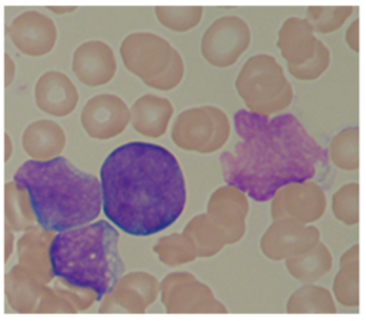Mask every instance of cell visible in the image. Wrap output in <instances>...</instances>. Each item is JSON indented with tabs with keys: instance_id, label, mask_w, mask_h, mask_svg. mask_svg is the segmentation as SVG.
I'll use <instances>...</instances> for the list:
<instances>
[{
	"instance_id": "obj_1",
	"label": "cell",
	"mask_w": 366,
	"mask_h": 321,
	"mask_svg": "<svg viewBox=\"0 0 366 321\" xmlns=\"http://www.w3.org/2000/svg\"><path fill=\"white\" fill-rule=\"evenodd\" d=\"M234 130L240 140L219 157L223 178L254 201L270 200L289 183L323 178L329 170L327 151L290 113L264 117L242 108Z\"/></svg>"
},
{
	"instance_id": "obj_2",
	"label": "cell",
	"mask_w": 366,
	"mask_h": 321,
	"mask_svg": "<svg viewBox=\"0 0 366 321\" xmlns=\"http://www.w3.org/2000/svg\"><path fill=\"white\" fill-rule=\"evenodd\" d=\"M104 215L130 235L147 237L172 225L186 204L177 158L164 147L132 141L114 148L100 167Z\"/></svg>"
},
{
	"instance_id": "obj_3",
	"label": "cell",
	"mask_w": 366,
	"mask_h": 321,
	"mask_svg": "<svg viewBox=\"0 0 366 321\" xmlns=\"http://www.w3.org/2000/svg\"><path fill=\"white\" fill-rule=\"evenodd\" d=\"M14 181L27 190L43 228L64 231L89 224L100 214V180L64 157L24 161L16 170Z\"/></svg>"
},
{
	"instance_id": "obj_4",
	"label": "cell",
	"mask_w": 366,
	"mask_h": 321,
	"mask_svg": "<svg viewBox=\"0 0 366 321\" xmlns=\"http://www.w3.org/2000/svg\"><path fill=\"white\" fill-rule=\"evenodd\" d=\"M50 261L54 277L92 288L100 298L124 271L119 253V231L104 220L54 234Z\"/></svg>"
},
{
	"instance_id": "obj_5",
	"label": "cell",
	"mask_w": 366,
	"mask_h": 321,
	"mask_svg": "<svg viewBox=\"0 0 366 321\" xmlns=\"http://www.w3.org/2000/svg\"><path fill=\"white\" fill-rule=\"evenodd\" d=\"M120 57L132 74L154 90H172L184 76L180 53L166 39L150 31L126 36L120 44Z\"/></svg>"
},
{
	"instance_id": "obj_6",
	"label": "cell",
	"mask_w": 366,
	"mask_h": 321,
	"mask_svg": "<svg viewBox=\"0 0 366 321\" xmlns=\"http://www.w3.org/2000/svg\"><path fill=\"white\" fill-rule=\"evenodd\" d=\"M234 86L247 111L257 116L280 114L293 100V88L282 66L266 53L254 54L244 61Z\"/></svg>"
},
{
	"instance_id": "obj_7",
	"label": "cell",
	"mask_w": 366,
	"mask_h": 321,
	"mask_svg": "<svg viewBox=\"0 0 366 321\" xmlns=\"http://www.w3.org/2000/svg\"><path fill=\"white\" fill-rule=\"evenodd\" d=\"M276 46L289 73L297 80H316L329 68L330 50L315 36L306 19H286L277 31Z\"/></svg>"
},
{
	"instance_id": "obj_8",
	"label": "cell",
	"mask_w": 366,
	"mask_h": 321,
	"mask_svg": "<svg viewBox=\"0 0 366 321\" xmlns=\"http://www.w3.org/2000/svg\"><path fill=\"white\" fill-rule=\"evenodd\" d=\"M173 143L186 151L202 154L220 150L230 136L227 114L210 104L183 110L173 121Z\"/></svg>"
},
{
	"instance_id": "obj_9",
	"label": "cell",
	"mask_w": 366,
	"mask_h": 321,
	"mask_svg": "<svg viewBox=\"0 0 366 321\" xmlns=\"http://www.w3.org/2000/svg\"><path fill=\"white\" fill-rule=\"evenodd\" d=\"M160 300L169 314H226L212 288L189 271H174L160 281Z\"/></svg>"
},
{
	"instance_id": "obj_10",
	"label": "cell",
	"mask_w": 366,
	"mask_h": 321,
	"mask_svg": "<svg viewBox=\"0 0 366 321\" xmlns=\"http://www.w3.org/2000/svg\"><path fill=\"white\" fill-rule=\"evenodd\" d=\"M252 40L247 21L234 14L216 19L203 33L200 51L203 58L214 67L234 64L246 51Z\"/></svg>"
},
{
	"instance_id": "obj_11",
	"label": "cell",
	"mask_w": 366,
	"mask_h": 321,
	"mask_svg": "<svg viewBox=\"0 0 366 321\" xmlns=\"http://www.w3.org/2000/svg\"><path fill=\"white\" fill-rule=\"evenodd\" d=\"M270 200L273 221L287 220L310 224L322 218L326 211L325 190L313 180L289 183L280 187Z\"/></svg>"
},
{
	"instance_id": "obj_12",
	"label": "cell",
	"mask_w": 366,
	"mask_h": 321,
	"mask_svg": "<svg viewBox=\"0 0 366 321\" xmlns=\"http://www.w3.org/2000/svg\"><path fill=\"white\" fill-rule=\"evenodd\" d=\"M160 292V282L146 271H132L122 275L102 298L99 312L143 314Z\"/></svg>"
},
{
	"instance_id": "obj_13",
	"label": "cell",
	"mask_w": 366,
	"mask_h": 321,
	"mask_svg": "<svg viewBox=\"0 0 366 321\" xmlns=\"http://www.w3.org/2000/svg\"><path fill=\"white\" fill-rule=\"evenodd\" d=\"M207 215L224 238L226 245L242 240L249 214L247 195L234 185L226 184L216 188L207 201Z\"/></svg>"
},
{
	"instance_id": "obj_14",
	"label": "cell",
	"mask_w": 366,
	"mask_h": 321,
	"mask_svg": "<svg viewBox=\"0 0 366 321\" xmlns=\"http://www.w3.org/2000/svg\"><path fill=\"white\" fill-rule=\"evenodd\" d=\"M130 121V108L116 94L102 93L89 98L80 113L84 131L97 140H110L124 131Z\"/></svg>"
},
{
	"instance_id": "obj_15",
	"label": "cell",
	"mask_w": 366,
	"mask_h": 321,
	"mask_svg": "<svg viewBox=\"0 0 366 321\" xmlns=\"http://www.w3.org/2000/svg\"><path fill=\"white\" fill-rule=\"evenodd\" d=\"M320 241V231L315 225L295 221H273L260 238V250L269 260L280 261L305 253Z\"/></svg>"
},
{
	"instance_id": "obj_16",
	"label": "cell",
	"mask_w": 366,
	"mask_h": 321,
	"mask_svg": "<svg viewBox=\"0 0 366 321\" xmlns=\"http://www.w3.org/2000/svg\"><path fill=\"white\" fill-rule=\"evenodd\" d=\"M6 31L14 47L30 57L46 56L57 40L54 21L37 10H27L16 16Z\"/></svg>"
},
{
	"instance_id": "obj_17",
	"label": "cell",
	"mask_w": 366,
	"mask_h": 321,
	"mask_svg": "<svg viewBox=\"0 0 366 321\" xmlns=\"http://www.w3.org/2000/svg\"><path fill=\"white\" fill-rule=\"evenodd\" d=\"M71 70L84 86L99 87L107 84L117 70L114 51L104 41H84L73 53Z\"/></svg>"
},
{
	"instance_id": "obj_18",
	"label": "cell",
	"mask_w": 366,
	"mask_h": 321,
	"mask_svg": "<svg viewBox=\"0 0 366 321\" xmlns=\"http://www.w3.org/2000/svg\"><path fill=\"white\" fill-rule=\"evenodd\" d=\"M34 100L46 114L64 117L74 111L79 103V91L64 73L49 70L36 81Z\"/></svg>"
},
{
	"instance_id": "obj_19",
	"label": "cell",
	"mask_w": 366,
	"mask_h": 321,
	"mask_svg": "<svg viewBox=\"0 0 366 321\" xmlns=\"http://www.w3.org/2000/svg\"><path fill=\"white\" fill-rule=\"evenodd\" d=\"M53 237V230L33 227L17 241L19 265L27 270L44 285L54 277L50 261V244Z\"/></svg>"
},
{
	"instance_id": "obj_20",
	"label": "cell",
	"mask_w": 366,
	"mask_h": 321,
	"mask_svg": "<svg viewBox=\"0 0 366 321\" xmlns=\"http://www.w3.org/2000/svg\"><path fill=\"white\" fill-rule=\"evenodd\" d=\"M173 106L170 100L157 94H143L130 108L132 127L142 136L162 137L172 120Z\"/></svg>"
},
{
	"instance_id": "obj_21",
	"label": "cell",
	"mask_w": 366,
	"mask_h": 321,
	"mask_svg": "<svg viewBox=\"0 0 366 321\" xmlns=\"http://www.w3.org/2000/svg\"><path fill=\"white\" fill-rule=\"evenodd\" d=\"M66 146V133L53 120L40 118L29 124L21 136V147L31 160L59 157Z\"/></svg>"
},
{
	"instance_id": "obj_22",
	"label": "cell",
	"mask_w": 366,
	"mask_h": 321,
	"mask_svg": "<svg viewBox=\"0 0 366 321\" xmlns=\"http://www.w3.org/2000/svg\"><path fill=\"white\" fill-rule=\"evenodd\" d=\"M44 284L21 265L11 267L4 275V295L9 307L20 314L36 312Z\"/></svg>"
},
{
	"instance_id": "obj_23",
	"label": "cell",
	"mask_w": 366,
	"mask_h": 321,
	"mask_svg": "<svg viewBox=\"0 0 366 321\" xmlns=\"http://www.w3.org/2000/svg\"><path fill=\"white\" fill-rule=\"evenodd\" d=\"M285 261L289 274L303 284H312L320 280L332 270L333 265L329 248L320 241L310 250L287 257Z\"/></svg>"
},
{
	"instance_id": "obj_24",
	"label": "cell",
	"mask_w": 366,
	"mask_h": 321,
	"mask_svg": "<svg viewBox=\"0 0 366 321\" xmlns=\"http://www.w3.org/2000/svg\"><path fill=\"white\" fill-rule=\"evenodd\" d=\"M333 295L343 307L359 305V245L349 247L339 260V271L333 280Z\"/></svg>"
},
{
	"instance_id": "obj_25",
	"label": "cell",
	"mask_w": 366,
	"mask_h": 321,
	"mask_svg": "<svg viewBox=\"0 0 366 321\" xmlns=\"http://www.w3.org/2000/svg\"><path fill=\"white\" fill-rule=\"evenodd\" d=\"M29 193L14 180L4 184V224L11 231H29L36 224Z\"/></svg>"
},
{
	"instance_id": "obj_26",
	"label": "cell",
	"mask_w": 366,
	"mask_h": 321,
	"mask_svg": "<svg viewBox=\"0 0 366 321\" xmlns=\"http://www.w3.org/2000/svg\"><path fill=\"white\" fill-rule=\"evenodd\" d=\"M182 233L192 244L196 255L202 258L216 255L226 245L224 238L206 213L194 215Z\"/></svg>"
},
{
	"instance_id": "obj_27",
	"label": "cell",
	"mask_w": 366,
	"mask_h": 321,
	"mask_svg": "<svg viewBox=\"0 0 366 321\" xmlns=\"http://www.w3.org/2000/svg\"><path fill=\"white\" fill-rule=\"evenodd\" d=\"M289 314H336L332 292L325 287L305 284L292 292L286 302Z\"/></svg>"
},
{
	"instance_id": "obj_28",
	"label": "cell",
	"mask_w": 366,
	"mask_h": 321,
	"mask_svg": "<svg viewBox=\"0 0 366 321\" xmlns=\"http://www.w3.org/2000/svg\"><path fill=\"white\" fill-rule=\"evenodd\" d=\"M330 161L343 171H356L359 168V128L357 126L345 127L329 144Z\"/></svg>"
},
{
	"instance_id": "obj_29",
	"label": "cell",
	"mask_w": 366,
	"mask_h": 321,
	"mask_svg": "<svg viewBox=\"0 0 366 321\" xmlns=\"http://www.w3.org/2000/svg\"><path fill=\"white\" fill-rule=\"evenodd\" d=\"M153 251L156 253L159 260L167 267L187 264L197 258L192 244L183 235V233H173L160 237L153 245Z\"/></svg>"
},
{
	"instance_id": "obj_30",
	"label": "cell",
	"mask_w": 366,
	"mask_h": 321,
	"mask_svg": "<svg viewBox=\"0 0 366 321\" xmlns=\"http://www.w3.org/2000/svg\"><path fill=\"white\" fill-rule=\"evenodd\" d=\"M353 10V6H307L305 19L313 31L327 34L340 29Z\"/></svg>"
},
{
	"instance_id": "obj_31",
	"label": "cell",
	"mask_w": 366,
	"mask_h": 321,
	"mask_svg": "<svg viewBox=\"0 0 366 321\" xmlns=\"http://www.w3.org/2000/svg\"><path fill=\"white\" fill-rule=\"evenodd\" d=\"M156 17L172 31H187L199 24L203 16L202 6H156Z\"/></svg>"
},
{
	"instance_id": "obj_32",
	"label": "cell",
	"mask_w": 366,
	"mask_h": 321,
	"mask_svg": "<svg viewBox=\"0 0 366 321\" xmlns=\"http://www.w3.org/2000/svg\"><path fill=\"white\" fill-rule=\"evenodd\" d=\"M332 211L336 220L346 225L359 221V184L356 181L343 184L332 197Z\"/></svg>"
},
{
	"instance_id": "obj_33",
	"label": "cell",
	"mask_w": 366,
	"mask_h": 321,
	"mask_svg": "<svg viewBox=\"0 0 366 321\" xmlns=\"http://www.w3.org/2000/svg\"><path fill=\"white\" fill-rule=\"evenodd\" d=\"M57 292H60L66 300H69L73 307L79 311L87 310L89 307H92L97 300H100V297L97 295L96 291H93L92 288H86V287H79V285H73L69 284L67 281L57 278L54 287H53Z\"/></svg>"
},
{
	"instance_id": "obj_34",
	"label": "cell",
	"mask_w": 366,
	"mask_h": 321,
	"mask_svg": "<svg viewBox=\"0 0 366 321\" xmlns=\"http://www.w3.org/2000/svg\"><path fill=\"white\" fill-rule=\"evenodd\" d=\"M36 312H39V314H51V312L74 314V312H77V310L73 307V304L69 300H66L54 288L44 287L41 291V295L39 298Z\"/></svg>"
},
{
	"instance_id": "obj_35",
	"label": "cell",
	"mask_w": 366,
	"mask_h": 321,
	"mask_svg": "<svg viewBox=\"0 0 366 321\" xmlns=\"http://www.w3.org/2000/svg\"><path fill=\"white\" fill-rule=\"evenodd\" d=\"M345 40L347 43V46L350 47V50H353L355 53L359 51V20L355 19L347 30H346V34H345Z\"/></svg>"
},
{
	"instance_id": "obj_36",
	"label": "cell",
	"mask_w": 366,
	"mask_h": 321,
	"mask_svg": "<svg viewBox=\"0 0 366 321\" xmlns=\"http://www.w3.org/2000/svg\"><path fill=\"white\" fill-rule=\"evenodd\" d=\"M16 76V63L10 54H4V87H9L14 81Z\"/></svg>"
},
{
	"instance_id": "obj_37",
	"label": "cell",
	"mask_w": 366,
	"mask_h": 321,
	"mask_svg": "<svg viewBox=\"0 0 366 321\" xmlns=\"http://www.w3.org/2000/svg\"><path fill=\"white\" fill-rule=\"evenodd\" d=\"M14 248V235L13 231L4 224V261L7 263Z\"/></svg>"
},
{
	"instance_id": "obj_38",
	"label": "cell",
	"mask_w": 366,
	"mask_h": 321,
	"mask_svg": "<svg viewBox=\"0 0 366 321\" xmlns=\"http://www.w3.org/2000/svg\"><path fill=\"white\" fill-rule=\"evenodd\" d=\"M11 154H13V143H11L10 136L7 133H4V160L9 161Z\"/></svg>"
},
{
	"instance_id": "obj_39",
	"label": "cell",
	"mask_w": 366,
	"mask_h": 321,
	"mask_svg": "<svg viewBox=\"0 0 366 321\" xmlns=\"http://www.w3.org/2000/svg\"><path fill=\"white\" fill-rule=\"evenodd\" d=\"M49 10L54 11L56 14H64V13H70L74 11L77 7L76 6H49Z\"/></svg>"
}]
</instances>
